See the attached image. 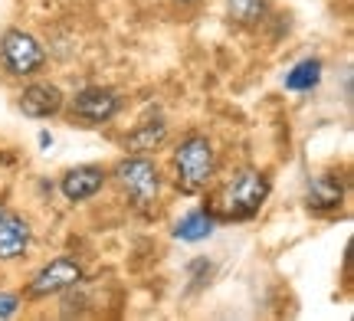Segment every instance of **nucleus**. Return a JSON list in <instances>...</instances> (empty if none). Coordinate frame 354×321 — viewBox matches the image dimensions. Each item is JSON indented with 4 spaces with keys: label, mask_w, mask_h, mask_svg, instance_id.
Instances as JSON below:
<instances>
[{
    "label": "nucleus",
    "mask_w": 354,
    "mask_h": 321,
    "mask_svg": "<svg viewBox=\"0 0 354 321\" xmlns=\"http://www.w3.org/2000/svg\"><path fill=\"white\" fill-rule=\"evenodd\" d=\"M216 174V151L214 142L201 135V131H190L180 138V144L174 148V184L180 193H201L207 191V184Z\"/></svg>",
    "instance_id": "3"
},
{
    "label": "nucleus",
    "mask_w": 354,
    "mask_h": 321,
    "mask_svg": "<svg viewBox=\"0 0 354 321\" xmlns=\"http://www.w3.org/2000/svg\"><path fill=\"white\" fill-rule=\"evenodd\" d=\"M115 184L122 187L128 206L141 213V217H151L158 210L161 200V171L148 155H128L112 167Z\"/></svg>",
    "instance_id": "2"
},
{
    "label": "nucleus",
    "mask_w": 354,
    "mask_h": 321,
    "mask_svg": "<svg viewBox=\"0 0 354 321\" xmlns=\"http://www.w3.org/2000/svg\"><path fill=\"white\" fill-rule=\"evenodd\" d=\"M79 282H82V266H79L76 259L59 256V259H53L50 266H43V269L30 279L26 298L59 295V292H66V289H73V285H79Z\"/></svg>",
    "instance_id": "5"
},
{
    "label": "nucleus",
    "mask_w": 354,
    "mask_h": 321,
    "mask_svg": "<svg viewBox=\"0 0 354 321\" xmlns=\"http://www.w3.org/2000/svg\"><path fill=\"white\" fill-rule=\"evenodd\" d=\"M20 309V295H13V292H0V318H13Z\"/></svg>",
    "instance_id": "15"
},
{
    "label": "nucleus",
    "mask_w": 354,
    "mask_h": 321,
    "mask_svg": "<svg viewBox=\"0 0 354 321\" xmlns=\"http://www.w3.org/2000/svg\"><path fill=\"white\" fill-rule=\"evenodd\" d=\"M0 63L17 79L37 76V72H43V66H46V50H43V43L33 33L10 26L0 37Z\"/></svg>",
    "instance_id": "4"
},
{
    "label": "nucleus",
    "mask_w": 354,
    "mask_h": 321,
    "mask_svg": "<svg viewBox=\"0 0 354 321\" xmlns=\"http://www.w3.org/2000/svg\"><path fill=\"white\" fill-rule=\"evenodd\" d=\"M342 200H344V187L338 177L318 174L315 180H308V193H305L308 210H315V213H331V210L342 206Z\"/></svg>",
    "instance_id": "10"
},
{
    "label": "nucleus",
    "mask_w": 354,
    "mask_h": 321,
    "mask_svg": "<svg viewBox=\"0 0 354 321\" xmlns=\"http://www.w3.org/2000/svg\"><path fill=\"white\" fill-rule=\"evenodd\" d=\"M214 230H216V220L201 206V210H190L184 220H177L174 236L184 240V243H201V240H207Z\"/></svg>",
    "instance_id": "12"
},
{
    "label": "nucleus",
    "mask_w": 354,
    "mask_h": 321,
    "mask_svg": "<svg viewBox=\"0 0 354 321\" xmlns=\"http://www.w3.org/2000/svg\"><path fill=\"white\" fill-rule=\"evenodd\" d=\"M227 13L230 20L236 26H246V30H253L266 20V13H269V0H227Z\"/></svg>",
    "instance_id": "13"
},
{
    "label": "nucleus",
    "mask_w": 354,
    "mask_h": 321,
    "mask_svg": "<svg viewBox=\"0 0 354 321\" xmlns=\"http://www.w3.org/2000/svg\"><path fill=\"white\" fill-rule=\"evenodd\" d=\"M3 217H7V206H0V220H3Z\"/></svg>",
    "instance_id": "17"
},
{
    "label": "nucleus",
    "mask_w": 354,
    "mask_h": 321,
    "mask_svg": "<svg viewBox=\"0 0 354 321\" xmlns=\"http://www.w3.org/2000/svg\"><path fill=\"white\" fill-rule=\"evenodd\" d=\"M318 82H322V63H318V59H302L295 69H289L286 89L289 92H312Z\"/></svg>",
    "instance_id": "14"
},
{
    "label": "nucleus",
    "mask_w": 354,
    "mask_h": 321,
    "mask_svg": "<svg viewBox=\"0 0 354 321\" xmlns=\"http://www.w3.org/2000/svg\"><path fill=\"white\" fill-rule=\"evenodd\" d=\"M180 3H194V0H180Z\"/></svg>",
    "instance_id": "18"
},
{
    "label": "nucleus",
    "mask_w": 354,
    "mask_h": 321,
    "mask_svg": "<svg viewBox=\"0 0 354 321\" xmlns=\"http://www.w3.org/2000/svg\"><path fill=\"white\" fill-rule=\"evenodd\" d=\"M20 108L30 118H53L63 112V92L53 82H30L20 95Z\"/></svg>",
    "instance_id": "8"
},
{
    "label": "nucleus",
    "mask_w": 354,
    "mask_h": 321,
    "mask_svg": "<svg viewBox=\"0 0 354 321\" xmlns=\"http://www.w3.org/2000/svg\"><path fill=\"white\" fill-rule=\"evenodd\" d=\"M269 191H272V184L263 171L243 167L203 200V210L216 223H243V220H253L263 210V204L269 200Z\"/></svg>",
    "instance_id": "1"
},
{
    "label": "nucleus",
    "mask_w": 354,
    "mask_h": 321,
    "mask_svg": "<svg viewBox=\"0 0 354 321\" xmlns=\"http://www.w3.org/2000/svg\"><path fill=\"white\" fill-rule=\"evenodd\" d=\"M26 246H30V223L7 210V217L0 220V259L13 262L26 253Z\"/></svg>",
    "instance_id": "9"
},
{
    "label": "nucleus",
    "mask_w": 354,
    "mask_h": 321,
    "mask_svg": "<svg viewBox=\"0 0 354 321\" xmlns=\"http://www.w3.org/2000/svg\"><path fill=\"white\" fill-rule=\"evenodd\" d=\"M39 144H43V148H50V144H53V138L46 135V131H39Z\"/></svg>",
    "instance_id": "16"
},
{
    "label": "nucleus",
    "mask_w": 354,
    "mask_h": 321,
    "mask_svg": "<svg viewBox=\"0 0 354 321\" xmlns=\"http://www.w3.org/2000/svg\"><path fill=\"white\" fill-rule=\"evenodd\" d=\"M167 138V121L161 115L158 118H145L135 131H128L125 138V151L128 155H151L158 151Z\"/></svg>",
    "instance_id": "11"
},
{
    "label": "nucleus",
    "mask_w": 354,
    "mask_h": 321,
    "mask_svg": "<svg viewBox=\"0 0 354 321\" xmlns=\"http://www.w3.org/2000/svg\"><path fill=\"white\" fill-rule=\"evenodd\" d=\"M105 180H109V171L99 164H82V167H69L59 180V191H63L66 200H73V204H82L88 197H95V193L105 187Z\"/></svg>",
    "instance_id": "7"
},
{
    "label": "nucleus",
    "mask_w": 354,
    "mask_h": 321,
    "mask_svg": "<svg viewBox=\"0 0 354 321\" xmlns=\"http://www.w3.org/2000/svg\"><path fill=\"white\" fill-rule=\"evenodd\" d=\"M122 108V99L115 95V89H105V86H88V89L76 92L73 102H69V115L86 121V125H105L112 121Z\"/></svg>",
    "instance_id": "6"
}]
</instances>
